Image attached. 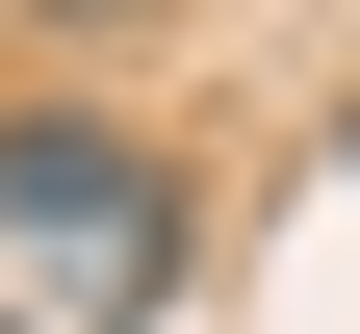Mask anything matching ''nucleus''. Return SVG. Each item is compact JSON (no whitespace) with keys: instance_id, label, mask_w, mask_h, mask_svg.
<instances>
[{"instance_id":"f257e3e1","label":"nucleus","mask_w":360,"mask_h":334,"mask_svg":"<svg viewBox=\"0 0 360 334\" xmlns=\"http://www.w3.org/2000/svg\"><path fill=\"white\" fill-rule=\"evenodd\" d=\"M0 283L52 334H129L180 283V180H155V129H103V103H26L0 129Z\"/></svg>"}]
</instances>
